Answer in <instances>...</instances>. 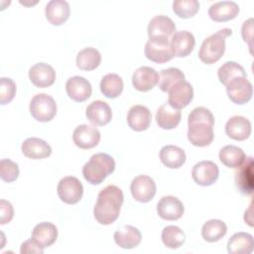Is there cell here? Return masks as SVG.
Instances as JSON below:
<instances>
[{"instance_id":"6da1fadb","label":"cell","mask_w":254,"mask_h":254,"mask_svg":"<svg viewBox=\"0 0 254 254\" xmlns=\"http://www.w3.org/2000/svg\"><path fill=\"white\" fill-rule=\"evenodd\" d=\"M123 200V191L118 187L109 185L101 190L93 208L96 221L102 225L113 223L119 217Z\"/></svg>"},{"instance_id":"7a4b0ae2","label":"cell","mask_w":254,"mask_h":254,"mask_svg":"<svg viewBox=\"0 0 254 254\" xmlns=\"http://www.w3.org/2000/svg\"><path fill=\"white\" fill-rule=\"evenodd\" d=\"M115 170V162L106 153H97L90 157L82 167V175L85 181L91 185L101 184Z\"/></svg>"},{"instance_id":"3957f363","label":"cell","mask_w":254,"mask_h":254,"mask_svg":"<svg viewBox=\"0 0 254 254\" xmlns=\"http://www.w3.org/2000/svg\"><path fill=\"white\" fill-rule=\"evenodd\" d=\"M231 29L223 28L207 37L200 46L198 52L199 60L206 64H211L219 61L225 52L226 38L231 36Z\"/></svg>"},{"instance_id":"277c9868","label":"cell","mask_w":254,"mask_h":254,"mask_svg":"<svg viewBox=\"0 0 254 254\" xmlns=\"http://www.w3.org/2000/svg\"><path fill=\"white\" fill-rule=\"evenodd\" d=\"M30 113L40 122H49L57 114V103L51 95L36 94L30 102Z\"/></svg>"},{"instance_id":"5b68a950","label":"cell","mask_w":254,"mask_h":254,"mask_svg":"<svg viewBox=\"0 0 254 254\" xmlns=\"http://www.w3.org/2000/svg\"><path fill=\"white\" fill-rule=\"evenodd\" d=\"M57 192L62 201L67 204H75L82 197L83 187L77 178L67 176L59 182Z\"/></svg>"},{"instance_id":"8992f818","label":"cell","mask_w":254,"mask_h":254,"mask_svg":"<svg viewBox=\"0 0 254 254\" xmlns=\"http://www.w3.org/2000/svg\"><path fill=\"white\" fill-rule=\"evenodd\" d=\"M144 53L148 60L157 64L167 63L174 58L170 39H149Z\"/></svg>"},{"instance_id":"52a82bcc","label":"cell","mask_w":254,"mask_h":254,"mask_svg":"<svg viewBox=\"0 0 254 254\" xmlns=\"http://www.w3.org/2000/svg\"><path fill=\"white\" fill-rule=\"evenodd\" d=\"M228 98L236 104L248 102L253 95V87L247 77H235L226 85Z\"/></svg>"},{"instance_id":"ba28073f","label":"cell","mask_w":254,"mask_h":254,"mask_svg":"<svg viewBox=\"0 0 254 254\" xmlns=\"http://www.w3.org/2000/svg\"><path fill=\"white\" fill-rule=\"evenodd\" d=\"M130 190L135 200L143 203L148 202L156 194V184L151 177L140 175L131 182Z\"/></svg>"},{"instance_id":"9c48e42d","label":"cell","mask_w":254,"mask_h":254,"mask_svg":"<svg viewBox=\"0 0 254 254\" xmlns=\"http://www.w3.org/2000/svg\"><path fill=\"white\" fill-rule=\"evenodd\" d=\"M219 170L212 161H201L196 163L191 171L192 180L199 186L208 187L216 182Z\"/></svg>"},{"instance_id":"30bf717a","label":"cell","mask_w":254,"mask_h":254,"mask_svg":"<svg viewBox=\"0 0 254 254\" xmlns=\"http://www.w3.org/2000/svg\"><path fill=\"white\" fill-rule=\"evenodd\" d=\"M168 103L178 110L188 106L193 98V88L191 84L186 80L177 83L168 91Z\"/></svg>"},{"instance_id":"8fae6325","label":"cell","mask_w":254,"mask_h":254,"mask_svg":"<svg viewBox=\"0 0 254 254\" xmlns=\"http://www.w3.org/2000/svg\"><path fill=\"white\" fill-rule=\"evenodd\" d=\"M100 132L94 126L81 124L77 126L72 134V140L75 146L80 149H91L98 145L100 141Z\"/></svg>"},{"instance_id":"7c38bea8","label":"cell","mask_w":254,"mask_h":254,"mask_svg":"<svg viewBox=\"0 0 254 254\" xmlns=\"http://www.w3.org/2000/svg\"><path fill=\"white\" fill-rule=\"evenodd\" d=\"M175 33L176 25L168 16L157 15L149 22V39H170Z\"/></svg>"},{"instance_id":"4fadbf2b","label":"cell","mask_w":254,"mask_h":254,"mask_svg":"<svg viewBox=\"0 0 254 254\" xmlns=\"http://www.w3.org/2000/svg\"><path fill=\"white\" fill-rule=\"evenodd\" d=\"M213 138V126L203 122L189 124L188 139L193 146L206 147L212 143Z\"/></svg>"},{"instance_id":"5bb4252c","label":"cell","mask_w":254,"mask_h":254,"mask_svg":"<svg viewBox=\"0 0 254 254\" xmlns=\"http://www.w3.org/2000/svg\"><path fill=\"white\" fill-rule=\"evenodd\" d=\"M157 212L159 216L165 220H178L184 212L185 207L183 202L176 196H163L157 204Z\"/></svg>"},{"instance_id":"9a60e30c","label":"cell","mask_w":254,"mask_h":254,"mask_svg":"<svg viewBox=\"0 0 254 254\" xmlns=\"http://www.w3.org/2000/svg\"><path fill=\"white\" fill-rule=\"evenodd\" d=\"M65 90L69 98L76 102H82L88 99L92 92L90 82L79 75L69 77L65 83Z\"/></svg>"},{"instance_id":"2e32d148","label":"cell","mask_w":254,"mask_h":254,"mask_svg":"<svg viewBox=\"0 0 254 254\" xmlns=\"http://www.w3.org/2000/svg\"><path fill=\"white\" fill-rule=\"evenodd\" d=\"M170 45L174 57L185 58L192 52L195 46V39L189 31H178L172 36Z\"/></svg>"},{"instance_id":"e0dca14e","label":"cell","mask_w":254,"mask_h":254,"mask_svg":"<svg viewBox=\"0 0 254 254\" xmlns=\"http://www.w3.org/2000/svg\"><path fill=\"white\" fill-rule=\"evenodd\" d=\"M29 78L37 87H48L55 82L56 71L52 65L45 63H38L30 67Z\"/></svg>"},{"instance_id":"ac0fdd59","label":"cell","mask_w":254,"mask_h":254,"mask_svg":"<svg viewBox=\"0 0 254 254\" xmlns=\"http://www.w3.org/2000/svg\"><path fill=\"white\" fill-rule=\"evenodd\" d=\"M159 80V73L150 66L138 67L132 76V84L138 91L146 92L151 90Z\"/></svg>"},{"instance_id":"d6986e66","label":"cell","mask_w":254,"mask_h":254,"mask_svg":"<svg viewBox=\"0 0 254 254\" xmlns=\"http://www.w3.org/2000/svg\"><path fill=\"white\" fill-rule=\"evenodd\" d=\"M86 118L95 126H103L111 121L112 111L110 106L102 100L92 101L85 111Z\"/></svg>"},{"instance_id":"ffe728a7","label":"cell","mask_w":254,"mask_h":254,"mask_svg":"<svg viewBox=\"0 0 254 254\" xmlns=\"http://www.w3.org/2000/svg\"><path fill=\"white\" fill-rule=\"evenodd\" d=\"M151 111L144 105L132 106L127 114V123L129 127L137 132L147 130L151 124Z\"/></svg>"},{"instance_id":"44dd1931","label":"cell","mask_w":254,"mask_h":254,"mask_svg":"<svg viewBox=\"0 0 254 254\" xmlns=\"http://www.w3.org/2000/svg\"><path fill=\"white\" fill-rule=\"evenodd\" d=\"M225 133L233 140H246L251 134V122L243 116H232L225 124Z\"/></svg>"},{"instance_id":"7402d4cb","label":"cell","mask_w":254,"mask_h":254,"mask_svg":"<svg viewBox=\"0 0 254 254\" xmlns=\"http://www.w3.org/2000/svg\"><path fill=\"white\" fill-rule=\"evenodd\" d=\"M239 13V6L234 1H219L208 9V16L214 22H227Z\"/></svg>"},{"instance_id":"603a6c76","label":"cell","mask_w":254,"mask_h":254,"mask_svg":"<svg viewBox=\"0 0 254 254\" xmlns=\"http://www.w3.org/2000/svg\"><path fill=\"white\" fill-rule=\"evenodd\" d=\"M236 172L235 182L239 190L243 194L250 195L253 192V159L245 158Z\"/></svg>"},{"instance_id":"cb8c5ba5","label":"cell","mask_w":254,"mask_h":254,"mask_svg":"<svg viewBox=\"0 0 254 254\" xmlns=\"http://www.w3.org/2000/svg\"><path fill=\"white\" fill-rule=\"evenodd\" d=\"M22 153L30 159L40 160L49 157L52 153L51 146L44 140L36 137L26 139L21 146Z\"/></svg>"},{"instance_id":"d4e9b609","label":"cell","mask_w":254,"mask_h":254,"mask_svg":"<svg viewBox=\"0 0 254 254\" xmlns=\"http://www.w3.org/2000/svg\"><path fill=\"white\" fill-rule=\"evenodd\" d=\"M46 18L54 26L64 24L69 17V5L64 0H51L46 5Z\"/></svg>"},{"instance_id":"484cf974","label":"cell","mask_w":254,"mask_h":254,"mask_svg":"<svg viewBox=\"0 0 254 254\" xmlns=\"http://www.w3.org/2000/svg\"><path fill=\"white\" fill-rule=\"evenodd\" d=\"M32 239H34L43 248L53 245L58 238V228L51 222H40L32 231Z\"/></svg>"},{"instance_id":"4316f807","label":"cell","mask_w":254,"mask_h":254,"mask_svg":"<svg viewBox=\"0 0 254 254\" xmlns=\"http://www.w3.org/2000/svg\"><path fill=\"white\" fill-rule=\"evenodd\" d=\"M113 237L115 243L124 249H132L138 246L142 240L140 230L131 225H124L114 232Z\"/></svg>"},{"instance_id":"83f0119b","label":"cell","mask_w":254,"mask_h":254,"mask_svg":"<svg viewBox=\"0 0 254 254\" xmlns=\"http://www.w3.org/2000/svg\"><path fill=\"white\" fill-rule=\"evenodd\" d=\"M182 113L180 110L173 108L169 103L161 105L156 113V122L162 129L171 130L176 128L181 122Z\"/></svg>"},{"instance_id":"f1b7e54d","label":"cell","mask_w":254,"mask_h":254,"mask_svg":"<svg viewBox=\"0 0 254 254\" xmlns=\"http://www.w3.org/2000/svg\"><path fill=\"white\" fill-rule=\"evenodd\" d=\"M159 156L163 165L170 169H179L186 162L185 151L175 145L164 146L161 149Z\"/></svg>"},{"instance_id":"f546056e","label":"cell","mask_w":254,"mask_h":254,"mask_svg":"<svg viewBox=\"0 0 254 254\" xmlns=\"http://www.w3.org/2000/svg\"><path fill=\"white\" fill-rule=\"evenodd\" d=\"M253 237L246 232L233 234L227 242V251L229 254H250L253 251Z\"/></svg>"},{"instance_id":"4dcf8cb0","label":"cell","mask_w":254,"mask_h":254,"mask_svg":"<svg viewBox=\"0 0 254 254\" xmlns=\"http://www.w3.org/2000/svg\"><path fill=\"white\" fill-rule=\"evenodd\" d=\"M218 157L220 162L227 168L237 169L244 162L246 155L241 148L234 145H226L220 149Z\"/></svg>"},{"instance_id":"1f68e13d","label":"cell","mask_w":254,"mask_h":254,"mask_svg":"<svg viewBox=\"0 0 254 254\" xmlns=\"http://www.w3.org/2000/svg\"><path fill=\"white\" fill-rule=\"evenodd\" d=\"M101 63V55L95 48H85L76 56V65L82 70H93Z\"/></svg>"},{"instance_id":"d6a6232c","label":"cell","mask_w":254,"mask_h":254,"mask_svg":"<svg viewBox=\"0 0 254 254\" xmlns=\"http://www.w3.org/2000/svg\"><path fill=\"white\" fill-rule=\"evenodd\" d=\"M100 90L107 98H116L123 91V80L116 73L105 74L100 81Z\"/></svg>"},{"instance_id":"836d02e7","label":"cell","mask_w":254,"mask_h":254,"mask_svg":"<svg viewBox=\"0 0 254 254\" xmlns=\"http://www.w3.org/2000/svg\"><path fill=\"white\" fill-rule=\"evenodd\" d=\"M226 232V224L219 219H210L206 221L201 228V236L207 242H216L220 240Z\"/></svg>"},{"instance_id":"e575fe53","label":"cell","mask_w":254,"mask_h":254,"mask_svg":"<svg viewBox=\"0 0 254 254\" xmlns=\"http://www.w3.org/2000/svg\"><path fill=\"white\" fill-rule=\"evenodd\" d=\"M185 80V74L177 67L162 69L159 74L158 84L162 91L168 92L177 83Z\"/></svg>"},{"instance_id":"d590c367","label":"cell","mask_w":254,"mask_h":254,"mask_svg":"<svg viewBox=\"0 0 254 254\" xmlns=\"http://www.w3.org/2000/svg\"><path fill=\"white\" fill-rule=\"evenodd\" d=\"M217 76L219 81L225 86L229 81L235 77H247L246 71L242 65L235 62H226L224 63L217 70Z\"/></svg>"},{"instance_id":"8d00e7d4","label":"cell","mask_w":254,"mask_h":254,"mask_svg":"<svg viewBox=\"0 0 254 254\" xmlns=\"http://www.w3.org/2000/svg\"><path fill=\"white\" fill-rule=\"evenodd\" d=\"M162 241L164 245L171 249H177L181 247L186 241V235L184 231L176 225H168L162 231Z\"/></svg>"},{"instance_id":"74e56055","label":"cell","mask_w":254,"mask_h":254,"mask_svg":"<svg viewBox=\"0 0 254 254\" xmlns=\"http://www.w3.org/2000/svg\"><path fill=\"white\" fill-rule=\"evenodd\" d=\"M199 9V2L196 0H176L173 2V10L177 16L183 19L193 17Z\"/></svg>"},{"instance_id":"f35d334b","label":"cell","mask_w":254,"mask_h":254,"mask_svg":"<svg viewBox=\"0 0 254 254\" xmlns=\"http://www.w3.org/2000/svg\"><path fill=\"white\" fill-rule=\"evenodd\" d=\"M0 177L6 183H12L19 177L18 164L10 159H2L0 162Z\"/></svg>"},{"instance_id":"ab89813d","label":"cell","mask_w":254,"mask_h":254,"mask_svg":"<svg viewBox=\"0 0 254 254\" xmlns=\"http://www.w3.org/2000/svg\"><path fill=\"white\" fill-rule=\"evenodd\" d=\"M16 93V83L9 77L0 78V103L5 105L12 101Z\"/></svg>"},{"instance_id":"60d3db41","label":"cell","mask_w":254,"mask_h":254,"mask_svg":"<svg viewBox=\"0 0 254 254\" xmlns=\"http://www.w3.org/2000/svg\"><path fill=\"white\" fill-rule=\"evenodd\" d=\"M194 122H203L211 126L214 125V117L211 111L205 107H196L190 114L188 118V124Z\"/></svg>"},{"instance_id":"b9f144b4","label":"cell","mask_w":254,"mask_h":254,"mask_svg":"<svg viewBox=\"0 0 254 254\" xmlns=\"http://www.w3.org/2000/svg\"><path fill=\"white\" fill-rule=\"evenodd\" d=\"M0 214L1 224H6L12 220L14 216V208L9 201L5 199L0 200Z\"/></svg>"},{"instance_id":"7bdbcfd3","label":"cell","mask_w":254,"mask_h":254,"mask_svg":"<svg viewBox=\"0 0 254 254\" xmlns=\"http://www.w3.org/2000/svg\"><path fill=\"white\" fill-rule=\"evenodd\" d=\"M20 253L21 254H43L44 253V248L40 246L34 239H28L24 241L21 244L20 248Z\"/></svg>"},{"instance_id":"ee69618b","label":"cell","mask_w":254,"mask_h":254,"mask_svg":"<svg viewBox=\"0 0 254 254\" xmlns=\"http://www.w3.org/2000/svg\"><path fill=\"white\" fill-rule=\"evenodd\" d=\"M241 34H242L243 40L249 44V48L251 49L252 48L251 40L253 36V19L252 18L248 19L243 23L241 28Z\"/></svg>"}]
</instances>
